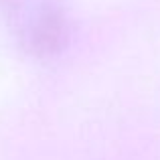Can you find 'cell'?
Listing matches in <instances>:
<instances>
[{
    "label": "cell",
    "mask_w": 160,
    "mask_h": 160,
    "mask_svg": "<svg viewBox=\"0 0 160 160\" xmlns=\"http://www.w3.org/2000/svg\"><path fill=\"white\" fill-rule=\"evenodd\" d=\"M0 12L16 41L32 55L59 53L69 39L59 0H0Z\"/></svg>",
    "instance_id": "obj_1"
}]
</instances>
